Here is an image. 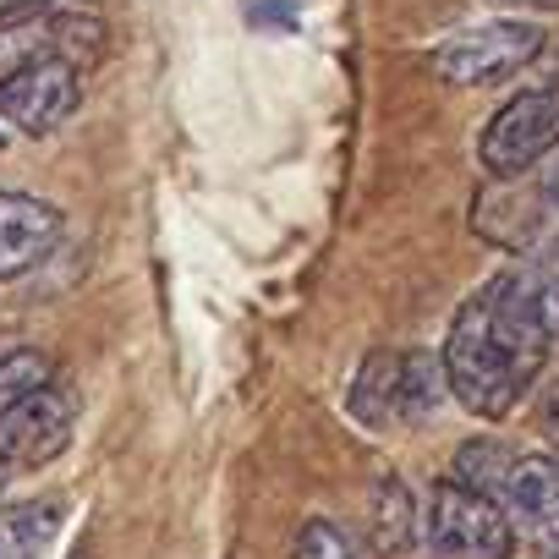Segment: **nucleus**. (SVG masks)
<instances>
[{
  "mask_svg": "<svg viewBox=\"0 0 559 559\" xmlns=\"http://www.w3.org/2000/svg\"><path fill=\"white\" fill-rule=\"evenodd\" d=\"M247 17L258 28H297V7H292V0H252Z\"/></svg>",
  "mask_w": 559,
  "mask_h": 559,
  "instance_id": "2eb2a0df",
  "label": "nucleus"
},
{
  "mask_svg": "<svg viewBox=\"0 0 559 559\" xmlns=\"http://www.w3.org/2000/svg\"><path fill=\"white\" fill-rule=\"evenodd\" d=\"M292 559H362V548H357L335 521H302Z\"/></svg>",
  "mask_w": 559,
  "mask_h": 559,
  "instance_id": "ddd939ff",
  "label": "nucleus"
},
{
  "mask_svg": "<svg viewBox=\"0 0 559 559\" xmlns=\"http://www.w3.org/2000/svg\"><path fill=\"white\" fill-rule=\"evenodd\" d=\"M444 390H450V373H444V352H373L357 379H352V395H346V412L373 428V433H390V428H417L428 423L439 406H444Z\"/></svg>",
  "mask_w": 559,
  "mask_h": 559,
  "instance_id": "f03ea898",
  "label": "nucleus"
},
{
  "mask_svg": "<svg viewBox=\"0 0 559 559\" xmlns=\"http://www.w3.org/2000/svg\"><path fill=\"white\" fill-rule=\"evenodd\" d=\"M444 373H450V395L472 412V417H510L515 401L532 390L521 379V368L510 362V352L499 346L493 324H488V302L483 292H472L455 319H450V341H444Z\"/></svg>",
  "mask_w": 559,
  "mask_h": 559,
  "instance_id": "f257e3e1",
  "label": "nucleus"
},
{
  "mask_svg": "<svg viewBox=\"0 0 559 559\" xmlns=\"http://www.w3.org/2000/svg\"><path fill=\"white\" fill-rule=\"evenodd\" d=\"M78 105H83V67L67 56H39V61L0 72V116L34 138L72 121Z\"/></svg>",
  "mask_w": 559,
  "mask_h": 559,
  "instance_id": "0eeeda50",
  "label": "nucleus"
},
{
  "mask_svg": "<svg viewBox=\"0 0 559 559\" xmlns=\"http://www.w3.org/2000/svg\"><path fill=\"white\" fill-rule=\"evenodd\" d=\"M61 526V504H12L0 510V559H45V543Z\"/></svg>",
  "mask_w": 559,
  "mask_h": 559,
  "instance_id": "9b49d317",
  "label": "nucleus"
},
{
  "mask_svg": "<svg viewBox=\"0 0 559 559\" xmlns=\"http://www.w3.org/2000/svg\"><path fill=\"white\" fill-rule=\"evenodd\" d=\"M61 241V214L28 192H0V280L39 269Z\"/></svg>",
  "mask_w": 559,
  "mask_h": 559,
  "instance_id": "1a4fd4ad",
  "label": "nucleus"
},
{
  "mask_svg": "<svg viewBox=\"0 0 559 559\" xmlns=\"http://www.w3.org/2000/svg\"><path fill=\"white\" fill-rule=\"evenodd\" d=\"M554 148H559V83H543V88H521L488 116L477 138V165L493 181H515L532 165H543Z\"/></svg>",
  "mask_w": 559,
  "mask_h": 559,
  "instance_id": "20e7f679",
  "label": "nucleus"
},
{
  "mask_svg": "<svg viewBox=\"0 0 559 559\" xmlns=\"http://www.w3.org/2000/svg\"><path fill=\"white\" fill-rule=\"evenodd\" d=\"M368 526H373V548H379L384 559H401V554L417 543V499H412V488H406L401 477H379Z\"/></svg>",
  "mask_w": 559,
  "mask_h": 559,
  "instance_id": "9d476101",
  "label": "nucleus"
},
{
  "mask_svg": "<svg viewBox=\"0 0 559 559\" xmlns=\"http://www.w3.org/2000/svg\"><path fill=\"white\" fill-rule=\"evenodd\" d=\"M543 50V28L521 23V17H488L472 28H455L439 50H433V72L450 88H488L515 78L526 61H537Z\"/></svg>",
  "mask_w": 559,
  "mask_h": 559,
  "instance_id": "39448f33",
  "label": "nucleus"
},
{
  "mask_svg": "<svg viewBox=\"0 0 559 559\" xmlns=\"http://www.w3.org/2000/svg\"><path fill=\"white\" fill-rule=\"evenodd\" d=\"M72 423H78V406L56 379L23 390L12 406H0V466L7 472L50 466L72 444Z\"/></svg>",
  "mask_w": 559,
  "mask_h": 559,
  "instance_id": "423d86ee",
  "label": "nucleus"
},
{
  "mask_svg": "<svg viewBox=\"0 0 559 559\" xmlns=\"http://www.w3.org/2000/svg\"><path fill=\"white\" fill-rule=\"evenodd\" d=\"M50 379V362L39 352H12V357H0V406H12L23 390L45 384Z\"/></svg>",
  "mask_w": 559,
  "mask_h": 559,
  "instance_id": "4468645a",
  "label": "nucleus"
},
{
  "mask_svg": "<svg viewBox=\"0 0 559 559\" xmlns=\"http://www.w3.org/2000/svg\"><path fill=\"white\" fill-rule=\"evenodd\" d=\"M499 504L532 543L559 554V461L554 455H515L504 472Z\"/></svg>",
  "mask_w": 559,
  "mask_h": 559,
  "instance_id": "6e6552de",
  "label": "nucleus"
},
{
  "mask_svg": "<svg viewBox=\"0 0 559 559\" xmlns=\"http://www.w3.org/2000/svg\"><path fill=\"white\" fill-rule=\"evenodd\" d=\"M543 297H548V335H554V352H559V269L543 274Z\"/></svg>",
  "mask_w": 559,
  "mask_h": 559,
  "instance_id": "f3484780",
  "label": "nucleus"
},
{
  "mask_svg": "<svg viewBox=\"0 0 559 559\" xmlns=\"http://www.w3.org/2000/svg\"><path fill=\"white\" fill-rule=\"evenodd\" d=\"M0 472H7V466H0Z\"/></svg>",
  "mask_w": 559,
  "mask_h": 559,
  "instance_id": "a211bd4d",
  "label": "nucleus"
},
{
  "mask_svg": "<svg viewBox=\"0 0 559 559\" xmlns=\"http://www.w3.org/2000/svg\"><path fill=\"white\" fill-rule=\"evenodd\" d=\"M423 543H428L433 559H510L515 554V521L499 499L466 488L461 477H444L428 493Z\"/></svg>",
  "mask_w": 559,
  "mask_h": 559,
  "instance_id": "7ed1b4c3",
  "label": "nucleus"
},
{
  "mask_svg": "<svg viewBox=\"0 0 559 559\" xmlns=\"http://www.w3.org/2000/svg\"><path fill=\"white\" fill-rule=\"evenodd\" d=\"M510 461H515V450H504V444H493V439H472V444H461V450H455V477H461L466 488H477V493L499 499Z\"/></svg>",
  "mask_w": 559,
  "mask_h": 559,
  "instance_id": "f8f14e48",
  "label": "nucleus"
},
{
  "mask_svg": "<svg viewBox=\"0 0 559 559\" xmlns=\"http://www.w3.org/2000/svg\"><path fill=\"white\" fill-rule=\"evenodd\" d=\"M543 198H548V214H554V230H559V154H554V165L543 170ZM548 269H559V247H554Z\"/></svg>",
  "mask_w": 559,
  "mask_h": 559,
  "instance_id": "dca6fc26",
  "label": "nucleus"
}]
</instances>
